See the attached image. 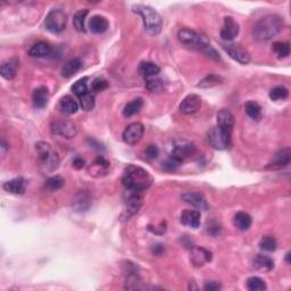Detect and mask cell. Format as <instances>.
Listing matches in <instances>:
<instances>
[{"mask_svg":"<svg viewBox=\"0 0 291 291\" xmlns=\"http://www.w3.org/2000/svg\"><path fill=\"white\" fill-rule=\"evenodd\" d=\"M130 196L128 197L125 202V208L123 210L122 217L124 220H129L130 217H132L135 214L139 212L140 207L142 205V198L139 195V192H132L130 191Z\"/></svg>","mask_w":291,"mask_h":291,"instance_id":"12","label":"cell"},{"mask_svg":"<svg viewBox=\"0 0 291 291\" xmlns=\"http://www.w3.org/2000/svg\"><path fill=\"white\" fill-rule=\"evenodd\" d=\"M247 288L250 291H263L266 289V283L258 276H252L247 280Z\"/></svg>","mask_w":291,"mask_h":291,"instance_id":"39","label":"cell"},{"mask_svg":"<svg viewBox=\"0 0 291 291\" xmlns=\"http://www.w3.org/2000/svg\"><path fill=\"white\" fill-rule=\"evenodd\" d=\"M222 81L223 80L221 76L215 75V74H210V75L205 76V78H204L202 81L198 83V86L199 88H212V86L221 85Z\"/></svg>","mask_w":291,"mask_h":291,"instance_id":"38","label":"cell"},{"mask_svg":"<svg viewBox=\"0 0 291 291\" xmlns=\"http://www.w3.org/2000/svg\"><path fill=\"white\" fill-rule=\"evenodd\" d=\"M153 176L149 172L140 166L129 165L125 167L122 183L129 191L141 192L153 185Z\"/></svg>","mask_w":291,"mask_h":291,"instance_id":"2","label":"cell"},{"mask_svg":"<svg viewBox=\"0 0 291 291\" xmlns=\"http://www.w3.org/2000/svg\"><path fill=\"white\" fill-rule=\"evenodd\" d=\"M51 53V47H50L47 42L40 41L34 43L30 49L29 55L31 57H36V58H42V57H47Z\"/></svg>","mask_w":291,"mask_h":291,"instance_id":"27","label":"cell"},{"mask_svg":"<svg viewBox=\"0 0 291 291\" xmlns=\"http://www.w3.org/2000/svg\"><path fill=\"white\" fill-rule=\"evenodd\" d=\"M107 88H108V81L103 78H97L91 83V90L95 92L103 91Z\"/></svg>","mask_w":291,"mask_h":291,"instance_id":"44","label":"cell"},{"mask_svg":"<svg viewBox=\"0 0 291 291\" xmlns=\"http://www.w3.org/2000/svg\"><path fill=\"white\" fill-rule=\"evenodd\" d=\"M239 34V24L233 17L224 18V25L221 30V38L225 41H232Z\"/></svg>","mask_w":291,"mask_h":291,"instance_id":"16","label":"cell"},{"mask_svg":"<svg viewBox=\"0 0 291 291\" xmlns=\"http://www.w3.org/2000/svg\"><path fill=\"white\" fill-rule=\"evenodd\" d=\"M51 133L55 136L63 137V138L71 139L78 135V128L74 123L68 120H57L50 124Z\"/></svg>","mask_w":291,"mask_h":291,"instance_id":"8","label":"cell"},{"mask_svg":"<svg viewBox=\"0 0 291 291\" xmlns=\"http://www.w3.org/2000/svg\"><path fill=\"white\" fill-rule=\"evenodd\" d=\"M65 185V180L64 178H62L61 175H55L49 178L46 181L45 188L48 190V191H56V190L62 189Z\"/></svg>","mask_w":291,"mask_h":291,"instance_id":"34","label":"cell"},{"mask_svg":"<svg viewBox=\"0 0 291 291\" xmlns=\"http://www.w3.org/2000/svg\"><path fill=\"white\" fill-rule=\"evenodd\" d=\"M59 108L65 115H73L79 110V105L71 96H65L59 103Z\"/></svg>","mask_w":291,"mask_h":291,"instance_id":"28","label":"cell"},{"mask_svg":"<svg viewBox=\"0 0 291 291\" xmlns=\"http://www.w3.org/2000/svg\"><path fill=\"white\" fill-rule=\"evenodd\" d=\"M133 12L142 17L145 30L149 34L158 35L162 32L163 21L158 12L150 6L136 5L133 6Z\"/></svg>","mask_w":291,"mask_h":291,"instance_id":"3","label":"cell"},{"mask_svg":"<svg viewBox=\"0 0 291 291\" xmlns=\"http://www.w3.org/2000/svg\"><path fill=\"white\" fill-rule=\"evenodd\" d=\"M245 110L247 115L250 119L255 120V121H259L262 119V107H260L256 102H247L245 105Z\"/></svg>","mask_w":291,"mask_h":291,"instance_id":"33","label":"cell"},{"mask_svg":"<svg viewBox=\"0 0 291 291\" xmlns=\"http://www.w3.org/2000/svg\"><path fill=\"white\" fill-rule=\"evenodd\" d=\"M145 153H146V156L148 157V158L155 159L159 155V149H158V147L155 146V145H149L146 148Z\"/></svg>","mask_w":291,"mask_h":291,"instance_id":"46","label":"cell"},{"mask_svg":"<svg viewBox=\"0 0 291 291\" xmlns=\"http://www.w3.org/2000/svg\"><path fill=\"white\" fill-rule=\"evenodd\" d=\"M6 148H7V145H6V141H5V139L2 138L1 139V149H2V152H5L6 150Z\"/></svg>","mask_w":291,"mask_h":291,"instance_id":"49","label":"cell"},{"mask_svg":"<svg viewBox=\"0 0 291 291\" xmlns=\"http://www.w3.org/2000/svg\"><path fill=\"white\" fill-rule=\"evenodd\" d=\"M82 65L83 63L80 58L71 59V61L65 63L64 66L62 68V76L65 79L71 78L82 68Z\"/></svg>","mask_w":291,"mask_h":291,"instance_id":"25","label":"cell"},{"mask_svg":"<svg viewBox=\"0 0 291 291\" xmlns=\"http://www.w3.org/2000/svg\"><path fill=\"white\" fill-rule=\"evenodd\" d=\"M180 165H181V163L178 162V160H176V159L172 158V157H171V156L163 164L164 169H165L166 171H170V172H172V171H175Z\"/></svg>","mask_w":291,"mask_h":291,"instance_id":"45","label":"cell"},{"mask_svg":"<svg viewBox=\"0 0 291 291\" xmlns=\"http://www.w3.org/2000/svg\"><path fill=\"white\" fill-rule=\"evenodd\" d=\"M269 96L271 100H273V102H279V100L287 99L288 96H289V91H288L286 86H274L273 89H271Z\"/></svg>","mask_w":291,"mask_h":291,"instance_id":"36","label":"cell"},{"mask_svg":"<svg viewBox=\"0 0 291 291\" xmlns=\"http://www.w3.org/2000/svg\"><path fill=\"white\" fill-rule=\"evenodd\" d=\"M88 15V11L86 9H82V11H79L76 14L74 15V18H73V24H74V28L76 31L79 32H86V17Z\"/></svg>","mask_w":291,"mask_h":291,"instance_id":"35","label":"cell"},{"mask_svg":"<svg viewBox=\"0 0 291 291\" xmlns=\"http://www.w3.org/2000/svg\"><path fill=\"white\" fill-rule=\"evenodd\" d=\"M160 72L159 66H157L155 63L152 62H142L139 66V73L143 78H154Z\"/></svg>","mask_w":291,"mask_h":291,"instance_id":"31","label":"cell"},{"mask_svg":"<svg viewBox=\"0 0 291 291\" xmlns=\"http://www.w3.org/2000/svg\"><path fill=\"white\" fill-rule=\"evenodd\" d=\"M222 286H221V283L216 282V281H212V282H208L205 284V287H204V289L206 291H217L220 290Z\"/></svg>","mask_w":291,"mask_h":291,"instance_id":"47","label":"cell"},{"mask_svg":"<svg viewBox=\"0 0 291 291\" xmlns=\"http://www.w3.org/2000/svg\"><path fill=\"white\" fill-rule=\"evenodd\" d=\"M254 267L258 271H263V272H270L274 269V262L271 257L266 255H262L258 254L253 260Z\"/></svg>","mask_w":291,"mask_h":291,"instance_id":"26","label":"cell"},{"mask_svg":"<svg viewBox=\"0 0 291 291\" xmlns=\"http://www.w3.org/2000/svg\"><path fill=\"white\" fill-rule=\"evenodd\" d=\"M284 28L283 18L276 14H270L259 18L253 28V36L257 41H270Z\"/></svg>","mask_w":291,"mask_h":291,"instance_id":"1","label":"cell"},{"mask_svg":"<svg viewBox=\"0 0 291 291\" xmlns=\"http://www.w3.org/2000/svg\"><path fill=\"white\" fill-rule=\"evenodd\" d=\"M276 247H277L276 240L274 239L273 237H270V236L263 237L259 241V248L264 250V252H270V253L274 252V250L276 249Z\"/></svg>","mask_w":291,"mask_h":291,"instance_id":"42","label":"cell"},{"mask_svg":"<svg viewBox=\"0 0 291 291\" xmlns=\"http://www.w3.org/2000/svg\"><path fill=\"white\" fill-rule=\"evenodd\" d=\"M196 152V147L192 142L187 141V140H179L174 143L171 157L176 159L180 163H183V160L189 158Z\"/></svg>","mask_w":291,"mask_h":291,"instance_id":"9","label":"cell"},{"mask_svg":"<svg viewBox=\"0 0 291 291\" xmlns=\"http://www.w3.org/2000/svg\"><path fill=\"white\" fill-rule=\"evenodd\" d=\"M223 48L227 52L231 58L235 59L236 62L242 65H247L250 63V55L241 45L238 43H230V45H224Z\"/></svg>","mask_w":291,"mask_h":291,"instance_id":"11","label":"cell"},{"mask_svg":"<svg viewBox=\"0 0 291 291\" xmlns=\"http://www.w3.org/2000/svg\"><path fill=\"white\" fill-rule=\"evenodd\" d=\"M190 259H191V263L195 266H203L212 260V253L209 250L203 248V247H192Z\"/></svg>","mask_w":291,"mask_h":291,"instance_id":"17","label":"cell"},{"mask_svg":"<svg viewBox=\"0 0 291 291\" xmlns=\"http://www.w3.org/2000/svg\"><path fill=\"white\" fill-rule=\"evenodd\" d=\"M18 64H19L18 58L13 57V58L2 63L1 68H0V74H1L2 78L6 80H13L15 78L16 72H17Z\"/></svg>","mask_w":291,"mask_h":291,"instance_id":"20","label":"cell"},{"mask_svg":"<svg viewBox=\"0 0 291 291\" xmlns=\"http://www.w3.org/2000/svg\"><path fill=\"white\" fill-rule=\"evenodd\" d=\"M216 119L217 126H219V128L232 133L233 126H235V116H233V114L231 113L229 109H221L220 112L217 113Z\"/></svg>","mask_w":291,"mask_h":291,"instance_id":"19","label":"cell"},{"mask_svg":"<svg viewBox=\"0 0 291 291\" xmlns=\"http://www.w3.org/2000/svg\"><path fill=\"white\" fill-rule=\"evenodd\" d=\"M181 223L183 225L197 229L200 225V213L198 210H185L181 215Z\"/></svg>","mask_w":291,"mask_h":291,"instance_id":"24","label":"cell"},{"mask_svg":"<svg viewBox=\"0 0 291 291\" xmlns=\"http://www.w3.org/2000/svg\"><path fill=\"white\" fill-rule=\"evenodd\" d=\"M289 257H290V253H288L287 254V257H286V260H287V263L289 264L290 263V260H289Z\"/></svg>","mask_w":291,"mask_h":291,"instance_id":"50","label":"cell"},{"mask_svg":"<svg viewBox=\"0 0 291 291\" xmlns=\"http://www.w3.org/2000/svg\"><path fill=\"white\" fill-rule=\"evenodd\" d=\"M181 198L185 203L189 204V205L196 207V208H198L200 210L208 209V204H207V200L203 193L195 192V191H187L185 193H182Z\"/></svg>","mask_w":291,"mask_h":291,"instance_id":"15","label":"cell"},{"mask_svg":"<svg viewBox=\"0 0 291 291\" xmlns=\"http://www.w3.org/2000/svg\"><path fill=\"white\" fill-rule=\"evenodd\" d=\"M80 99V105H81L82 109L86 110V112H90V110H92L95 108V96L92 95V93H86V95H83L81 97H79Z\"/></svg>","mask_w":291,"mask_h":291,"instance_id":"40","label":"cell"},{"mask_svg":"<svg viewBox=\"0 0 291 291\" xmlns=\"http://www.w3.org/2000/svg\"><path fill=\"white\" fill-rule=\"evenodd\" d=\"M143 132H145V128H143L141 123H132V124L126 126L124 131H123V141L130 146H135L142 139Z\"/></svg>","mask_w":291,"mask_h":291,"instance_id":"10","label":"cell"},{"mask_svg":"<svg viewBox=\"0 0 291 291\" xmlns=\"http://www.w3.org/2000/svg\"><path fill=\"white\" fill-rule=\"evenodd\" d=\"M252 216L246 212H238L233 217V223L241 231H247L252 226Z\"/></svg>","mask_w":291,"mask_h":291,"instance_id":"30","label":"cell"},{"mask_svg":"<svg viewBox=\"0 0 291 291\" xmlns=\"http://www.w3.org/2000/svg\"><path fill=\"white\" fill-rule=\"evenodd\" d=\"M85 164H86L85 160H83L82 158H80V157H76V158L73 160V166H74L76 170L83 169V167H85Z\"/></svg>","mask_w":291,"mask_h":291,"instance_id":"48","label":"cell"},{"mask_svg":"<svg viewBox=\"0 0 291 291\" xmlns=\"http://www.w3.org/2000/svg\"><path fill=\"white\" fill-rule=\"evenodd\" d=\"M108 167H109L108 160L103 158V156H99L97 157L96 160L92 164V166L89 169V173L92 174L93 176H96V173H98L97 174V176L103 175V174H106Z\"/></svg>","mask_w":291,"mask_h":291,"instance_id":"29","label":"cell"},{"mask_svg":"<svg viewBox=\"0 0 291 291\" xmlns=\"http://www.w3.org/2000/svg\"><path fill=\"white\" fill-rule=\"evenodd\" d=\"M35 149L38 153L40 164L46 172H53L57 170V167L59 166V157L50 143L40 141L36 143Z\"/></svg>","mask_w":291,"mask_h":291,"instance_id":"4","label":"cell"},{"mask_svg":"<svg viewBox=\"0 0 291 291\" xmlns=\"http://www.w3.org/2000/svg\"><path fill=\"white\" fill-rule=\"evenodd\" d=\"M178 38L180 40V42H182L183 45L199 49L204 52H205L206 50L210 47V41L208 36L204 34V33H199L190 29L180 30L178 32Z\"/></svg>","mask_w":291,"mask_h":291,"instance_id":"5","label":"cell"},{"mask_svg":"<svg viewBox=\"0 0 291 291\" xmlns=\"http://www.w3.org/2000/svg\"><path fill=\"white\" fill-rule=\"evenodd\" d=\"M200 107H202V98L198 95L191 93V95L187 96L180 103V112L186 115H191V114L198 112Z\"/></svg>","mask_w":291,"mask_h":291,"instance_id":"14","label":"cell"},{"mask_svg":"<svg viewBox=\"0 0 291 291\" xmlns=\"http://www.w3.org/2000/svg\"><path fill=\"white\" fill-rule=\"evenodd\" d=\"M143 107V100L141 98H136L132 102L126 103L123 109V116L124 118H131V116L138 114Z\"/></svg>","mask_w":291,"mask_h":291,"instance_id":"32","label":"cell"},{"mask_svg":"<svg viewBox=\"0 0 291 291\" xmlns=\"http://www.w3.org/2000/svg\"><path fill=\"white\" fill-rule=\"evenodd\" d=\"M2 188L5 191L13 193V195H23L26 189V181L23 178H16L5 182L2 185Z\"/></svg>","mask_w":291,"mask_h":291,"instance_id":"21","label":"cell"},{"mask_svg":"<svg viewBox=\"0 0 291 291\" xmlns=\"http://www.w3.org/2000/svg\"><path fill=\"white\" fill-rule=\"evenodd\" d=\"M72 91L78 97H81L86 95V93H88V78H83L79 80V81H76L72 86Z\"/></svg>","mask_w":291,"mask_h":291,"instance_id":"43","label":"cell"},{"mask_svg":"<svg viewBox=\"0 0 291 291\" xmlns=\"http://www.w3.org/2000/svg\"><path fill=\"white\" fill-rule=\"evenodd\" d=\"M68 25V14L61 8H53L45 19V29L53 34L63 32Z\"/></svg>","mask_w":291,"mask_h":291,"instance_id":"6","label":"cell"},{"mask_svg":"<svg viewBox=\"0 0 291 291\" xmlns=\"http://www.w3.org/2000/svg\"><path fill=\"white\" fill-rule=\"evenodd\" d=\"M273 50L279 58H286L290 55V46L288 42L273 43Z\"/></svg>","mask_w":291,"mask_h":291,"instance_id":"41","label":"cell"},{"mask_svg":"<svg viewBox=\"0 0 291 291\" xmlns=\"http://www.w3.org/2000/svg\"><path fill=\"white\" fill-rule=\"evenodd\" d=\"M49 100V91L46 86H39L33 91L32 102L35 108H45Z\"/></svg>","mask_w":291,"mask_h":291,"instance_id":"22","label":"cell"},{"mask_svg":"<svg viewBox=\"0 0 291 291\" xmlns=\"http://www.w3.org/2000/svg\"><path fill=\"white\" fill-rule=\"evenodd\" d=\"M72 206L75 212H86L91 206V196H90V193L88 191H85V190L79 191L72 200Z\"/></svg>","mask_w":291,"mask_h":291,"instance_id":"18","label":"cell"},{"mask_svg":"<svg viewBox=\"0 0 291 291\" xmlns=\"http://www.w3.org/2000/svg\"><path fill=\"white\" fill-rule=\"evenodd\" d=\"M146 88L148 89L150 92H154V93L162 92L164 89V82L160 79L156 78V76H154V78H148L146 79Z\"/></svg>","mask_w":291,"mask_h":291,"instance_id":"37","label":"cell"},{"mask_svg":"<svg viewBox=\"0 0 291 291\" xmlns=\"http://www.w3.org/2000/svg\"><path fill=\"white\" fill-rule=\"evenodd\" d=\"M291 160V149L290 148H283L277 152L274 155L273 159L269 163V165L266 166L267 170H281L283 167L288 166L290 164Z\"/></svg>","mask_w":291,"mask_h":291,"instance_id":"13","label":"cell"},{"mask_svg":"<svg viewBox=\"0 0 291 291\" xmlns=\"http://www.w3.org/2000/svg\"><path fill=\"white\" fill-rule=\"evenodd\" d=\"M231 135H232L231 132H227L225 130L219 128V126H215V128L209 130L207 138H208L209 145L214 149L224 150L231 145Z\"/></svg>","mask_w":291,"mask_h":291,"instance_id":"7","label":"cell"},{"mask_svg":"<svg viewBox=\"0 0 291 291\" xmlns=\"http://www.w3.org/2000/svg\"><path fill=\"white\" fill-rule=\"evenodd\" d=\"M109 23L107 19L103 17V16H92L89 21V29L90 31L95 34H102V33L106 32L107 29H108Z\"/></svg>","mask_w":291,"mask_h":291,"instance_id":"23","label":"cell"}]
</instances>
